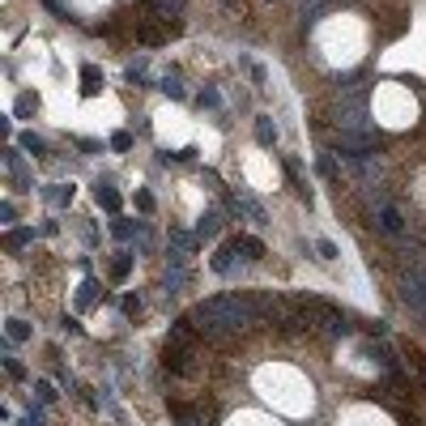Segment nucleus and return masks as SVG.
<instances>
[{
	"mask_svg": "<svg viewBox=\"0 0 426 426\" xmlns=\"http://www.w3.org/2000/svg\"><path fill=\"white\" fill-rule=\"evenodd\" d=\"M256 303L252 294H217V298H205V303L192 307V324L200 337L209 341H222V337H235L243 324H256Z\"/></svg>",
	"mask_w": 426,
	"mask_h": 426,
	"instance_id": "f257e3e1",
	"label": "nucleus"
},
{
	"mask_svg": "<svg viewBox=\"0 0 426 426\" xmlns=\"http://www.w3.org/2000/svg\"><path fill=\"white\" fill-rule=\"evenodd\" d=\"M333 119L341 133H371V115H367V90H345L337 94Z\"/></svg>",
	"mask_w": 426,
	"mask_h": 426,
	"instance_id": "f03ea898",
	"label": "nucleus"
},
{
	"mask_svg": "<svg viewBox=\"0 0 426 426\" xmlns=\"http://www.w3.org/2000/svg\"><path fill=\"white\" fill-rule=\"evenodd\" d=\"M375 226H380L384 235H392V239H405V217H400L392 205H380V209H375Z\"/></svg>",
	"mask_w": 426,
	"mask_h": 426,
	"instance_id": "7ed1b4c3",
	"label": "nucleus"
},
{
	"mask_svg": "<svg viewBox=\"0 0 426 426\" xmlns=\"http://www.w3.org/2000/svg\"><path fill=\"white\" fill-rule=\"evenodd\" d=\"M400 298H405V307H414L418 316H426V282L422 278H409L400 286Z\"/></svg>",
	"mask_w": 426,
	"mask_h": 426,
	"instance_id": "20e7f679",
	"label": "nucleus"
},
{
	"mask_svg": "<svg viewBox=\"0 0 426 426\" xmlns=\"http://www.w3.org/2000/svg\"><path fill=\"white\" fill-rule=\"evenodd\" d=\"M162 362H166L171 371H180V375H192V371H196V367H192V349H188V345H171V341H166V358H162Z\"/></svg>",
	"mask_w": 426,
	"mask_h": 426,
	"instance_id": "39448f33",
	"label": "nucleus"
},
{
	"mask_svg": "<svg viewBox=\"0 0 426 426\" xmlns=\"http://www.w3.org/2000/svg\"><path fill=\"white\" fill-rule=\"evenodd\" d=\"M235 256H239V243L231 239V243H222L217 247V252H213V273H222V278H231V273H235Z\"/></svg>",
	"mask_w": 426,
	"mask_h": 426,
	"instance_id": "423d86ee",
	"label": "nucleus"
},
{
	"mask_svg": "<svg viewBox=\"0 0 426 426\" xmlns=\"http://www.w3.org/2000/svg\"><path fill=\"white\" fill-rule=\"evenodd\" d=\"M235 209H239V213H247V217L256 222V226H269V213H264V205H260L252 192H239V196H235Z\"/></svg>",
	"mask_w": 426,
	"mask_h": 426,
	"instance_id": "0eeeda50",
	"label": "nucleus"
},
{
	"mask_svg": "<svg viewBox=\"0 0 426 426\" xmlns=\"http://www.w3.org/2000/svg\"><path fill=\"white\" fill-rule=\"evenodd\" d=\"M188 264H166V278H162V286H166V294H180L184 286H188Z\"/></svg>",
	"mask_w": 426,
	"mask_h": 426,
	"instance_id": "6e6552de",
	"label": "nucleus"
},
{
	"mask_svg": "<svg viewBox=\"0 0 426 426\" xmlns=\"http://www.w3.org/2000/svg\"><path fill=\"white\" fill-rule=\"evenodd\" d=\"M235 243H239V252H243V260H247V264H256V260H264V243H260L256 235H239Z\"/></svg>",
	"mask_w": 426,
	"mask_h": 426,
	"instance_id": "1a4fd4ad",
	"label": "nucleus"
},
{
	"mask_svg": "<svg viewBox=\"0 0 426 426\" xmlns=\"http://www.w3.org/2000/svg\"><path fill=\"white\" fill-rule=\"evenodd\" d=\"M196 235H200V239H217V235H222V213H217V209L200 213V222H196Z\"/></svg>",
	"mask_w": 426,
	"mask_h": 426,
	"instance_id": "9d476101",
	"label": "nucleus"
},
{
	"mask_svg": "<svg viewBox=\"0 0 426 426\" xmlns=\"http://www.w3.org/2000/svg\"><path fill=\"white\" fill-rule=\"evenodd\" d=\"M184 5H188V0H149V9H154V17H158V21L180 17V13H184Z\"/></svg>",
	"mask_w": 426,
	"mask_h": 426,
	"instance_id": "9b49d317",
	"label": "nucleus"
},
{
	"mask_svg": "<svg viewBox=\"0 0 426 426\" xmlns=\"http://www.w3.org/2000/svg\"><path fill=\"white\" fill-rule=\"evenodd\" d=\"M94 200H98V205H103L107 213H119V205H124V200H119V192H115L111 184H98V188H94Z\"/></svg>",
	"mask_w": 426,
	"mask_h": 426,
	"instance_id": "f8f14e48",
	"label": "nucleus"
},
{
	"mask_svg": "<svg viewBox=\"0 0 426 426\" xmlns=\"http://www.w3.org/2000/svg\"><path fill=\"white\" fill-rule=\"evenodd\" d=\"M256 141H260V145H278V124H273L269 115L256 119Z\"/></svg>",
	"mask_w": 426,
	"mask_h": 426,
	"instance_id": "ddd939ff",
	"label": "nucleus"
},
{
	"mask_svg": "<svg viewBox=\"0 0 426 426\" xmlns=\"http://www.w3.org/2000/svg\"><path fill=\"white\" fill-rule=\"evenodd\" d=\"M196 239H200V235H188V231H171V247H175V252H184V256H192V252H196Z\"/></svg>",
	"mask_w": 426,
	"mask_h": 426,
	"instance_id": "4468645a",
	"label": "nucleus"
},
{
	"mask_svg": "<svg viewBox=\"0 0 426 426\" xmlns=\"http://www.w3.org/2000/svg\"><path fill=\"white\" fill-rule=\"evenodd\" d=\"M98 290H103V286H98L94 278H86V282H81V294H77V307H81V311L98 303Z\"/></svg>",
	"mask_w": 426,
	"mask_h": 426,
	"instance_id": "2eb2a0df",
	"label": "nucleus"
},
{
	"mask_svg": "<svg viewBox=\"0 0 426 426\" xmlns=\"http://www.w3.org/2000/svg\"><path fill=\"white\" fill-rule=\"evenodd\" d=\"M5 337H9V345H13V341H26V337H30V324L13 316V320L5 324Z\"/></svg>",
	"mask_w": 426,
	"mask_h": 426,
	"instance_id": "dca6fc26",
	"label": "nucleus"
},
{
	"mask_svg": "<svg viewBox=\"0 0 426 426\" xmlns=\"http://www.w3.org/2000/svg\"><path fill=\"white\" fill-rule=\"evenodd\" d=\"M17 145L26 149V154H35V158H43V154H47V145H43V137H35V133H21V137H17Z\"/></svg>",
	"mask_w": 426,
	"mask_h": 426,
	"instance_id": "f3484780",
	"label": "nucleus"
},
{
	"mask_svg": "<svg viewBox=\"0 0 426 426\" xmlns=\"http://www.w3.org/2000/svg\"><path fill=\"white\" fill-rule=\"evenodd\" d=\"M115 239H133V235H145V226H141V222H124V217H115Z\"/></svg>",
	"mask_w": 426,
	"mask_h": 426,
	"instance_id": "a211bd4d",
	"label": "nucleus"
},
{
	"mask_svg": "<svg viewBox=\"0 0 426 426\" xmlns=\"http://www.w3.org/2000/svg\"><path fill=\"white\" fill-rule=\"evenodd\" d=\"M128 273H133V252H119V256H115V264H111V278H115V282H124Z\"/></svg>",
	"mask_w": 426,
	"mask_h": 426,
	"instance_id": "6ab92c4d",
	"label": "nucleus"
},
{
	"mask_svg": "<svg viewBox=\"0 0 426 426\" xmlns=\"http://www.w3.org/2000/svg\"><path fill=\"white\" fill-rule=\"evenodd\" d=\"M162 94L166 98H188V90L180 86V72H166V77H162Z\"/></svg>",
	"mask_w": 426,
	"mask_h": 426,
	"instance_id": "aec40b11",
	"label": "nucleus"
},
{
	"mask_svg": "<svg viewBox=\"0 0 426 426\" xmlns=\"http://www.w3.org/2000/svg\"><path fill=\"white\" fill-rule=\"evenodd\" d=\"M81 81H86V94H98V81H103V72L94 64H81Z\"/></svg>",
	"mask_w": 426,
	"mask_h": 426,
	"instance_id": "412c9836",
	"label": "nucleus"
},
{
	"mask_svg": "<svg viewBox=\"0 0 426 426\" xmlns=\"http://www.w3.org/2000/svg\"><path fill=\"white\" fill-rule=\"evenodd\" d=\"M35 111H39V94H21V98H17V115L30 119Z\"/></svg>",
	"mask_w": 426,
	"mask_h": 426,
	"instance_id": "4be33fe9",
	"label": "nucleus"
},
{
	"mask_svg": "<svg viewBox=\"0 0 426 426\" xmlns=\"http://www.w3.org/2000/svg\"><path fill=\"white\" fill-rule=\"evenodd\" d=\"M5 371L13 375V380H26V367H21V362H17V354H13V349H9V345H5Z\"/></svg>",
	"mask_w": 426,
	"mask_h": 426,
	"instance_id": "5701e85b",
	"label": "nucleus"
},
{
	"mask_svg": "<svg viewBox=\"0 0 426 426\" xmlns=\"http://www.w3.org/2000/svg\"><path fill=\"white\" fill-rule=\"evenodd\" d=\"M43 196H47V200H56V205H68V200H72V188H64V184H52V188H47Z\"/></svg>",
	"mask_w": 426,
	"mask_h": 426,
	"instance_id": "b1692460",
	"label": "nucleus"
},
{
	"mask_svg": "<svg viewBox=\"0 0 426 426\" xmlns=\"http://www.w3.org/2000/svg\"><path fill=\"white\" fill-rule=\"evenodd\" d=\"M171 418H175V426H200V422H196V414H192V409H184V405H171Z\"/></svg>",
	"mask_w": 426,
	"mask_h": 426,
	"instance_id": "393cba45",
	"label": "nucleus"
},
{
	"mask_svg": "<svg viewBox=\"0 0 426 426\" xmlns=\"http://www.w3.org/2000/svg\"><path fill=\"white\" fill-rule=\"evenodd\" d=\"M30 239H35V231H30V226H21V231H13V235H9V247H13V252H21V247H26Z\"/></svg>",
	"mask_w": 426,
	"mask_h": 426,
	"instance_id": "a878e982",
	"label": "nucleus"
},
{
	"mask_svg": "<svg viewBox=\"0 0 426 426\" xmlns=\"http://www.w3.org/2000/svg\"><path fill=\"white\" fill-rule=\"evenodd\" d=\"M320 175H324V180H337V162H333V149H329V154H320Z\"/></svg>",
	"mask_w": 426,
	"mask_h": 426,
	"instance_id": "bb28decb",
	"label": "nucleus"
},
{
	"mask_svg": "<svg viewBox=\"0 0 426 426\" xmlns=\"http://www.w3.org/2000/svg\"><path fill=\"white\" fill-rule=\"evenodd\" d=\"M316 252H320V260H337V243L333 239H316Z\"/></svg>",
	"mask_w": 426,
	"mask_h": 426,
	"instance_id": "cd10ccee",
	"label": "nucleus"
},
{
	"mask_svg": "<svg viewBox=\"0 0 426 426\" xmlns=\"http://www.w3.org/2000/svg\"><path fill=\"white\" fill-rule=\"evenodd\" d=\"M35 392H39V400H47V405H52V400L60 396V392H56L52 384H47V380H35Z\"/></svg>",
	"mask_w": 426,
	"mask_h": 426,
	"instance_id": "c85d7f7f",
	"label": "nucleus"
},
{
	"mask_svg": "<svg viewBox=\"0 0 426 426\" xmlns=\"http://www.w3.org/2000/svg\"><path fill=\"white\" fill-rule=\"evenodd\" d=\"M111 149H119V154L133 149V133H111Z\"/></svg>",
	"mask_w": 426,
	"mask_h": 426,
	"instance_id": "c756f323",
	"label": "nucleus"
},
{
	"mask_svg": "<svg viewBox=\"0 0 426 426\" xmlns=\"http://www.w3.org/2000/svg\"><path fill=\"white\" fill-rule=\"evenodd\" d=\"M200 103H205V107H222V94L217 90H200Z\"/></svg>",
	"mask_w": 426,
	"mask_h": 426,
	"instance_id": "7c9ffc66",
	"label": "nucleus"
},
{
	"mask_svg": "<svg viewBox=\"0 0 426 426\" xmlns=\"http://www.w3.org/2000/svg\"><path fill=\"white\" fill-rule=\"evenodd\" d=\"M137 209H141V213H154V196H149V192H137Z\"/></svg>",
	"mask_w": 426,
	"mask_h": 426,
	"instance_id": "2f4dec72",
	"label": "nucleus"
},
{
	"mask_svg": "<svg viewBox=\"0 0 426 426\" xmlns=\"http://www.w3.org/2000/svg\"><path fill=\"white\" fill-rule=\"evenodd\" d=\"M0 222H5V226H13V222H17V209L9 205V200H5V205H0Z\"/></svg>",
	"mask_w": 426,
	"mask_h": 426,
	"instance_id": "473e14b6",
	"label": "nucleus"
},
{
	"mask_svg": "<svg viewBox=\"0 0 426 426\" xmlns=\"http://www.w3.org/2000/svg\"><path fill=\"white\" fill-rule=\"evenodd\" d=\"M124 311H128V316H137L141 311V298H133V294H124V303H119Z\"/></svg>",
	"mask_w": 426,
	"mask_h": 426,
	"instance_id": "72a5a7b5",
	"label": "nucleus"
},
{
	"mask_svg": "<svg viewBox=\"0 0 426 426\" xmlns=\"http://www.w3.org/2000/svg\"><path fill=\"white\" fill-rule=\"evenodd\" d=\"M26 418H30V422H35V426H43V422H47V414H43V409H39V405H35V409H30V414H26Z\"/></svg>",
	"mask_w": 426,
	"mask_h": 426,
	"instance_id": "f704fd0d",
	"label": "nucleus"
},
{
	"mask_svg": "<svg viewBox=\"0 0 426 426\" xmlns=\"http://www.w3.org/2000/svg\"><path fill=\"white\" fill-rule=\"evenodd\" d=\"M222 5H226V9H239V0H222Z\"/></svg>",
	"mask_w": 426,
	"mask_h": 426,
	"instance_id": "c9c22d12",
	"label": "nucleus"
},
{
	"mask_svg": "<svg viewBox=\"0 0 426 426\" xmlns=\"http://www.w3.org/2000/svg\"><path fill=\"white\" fill-rule=\"evenodd\" d=\"M17 426H35V422H30V418H21V422H17Z\"/></svg>",
	"mask_w": 426,
	"mask_h": 426,
	"instance_id": "e433bc0d",
	"label": "nucleus"
}]
</instances>
